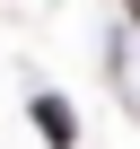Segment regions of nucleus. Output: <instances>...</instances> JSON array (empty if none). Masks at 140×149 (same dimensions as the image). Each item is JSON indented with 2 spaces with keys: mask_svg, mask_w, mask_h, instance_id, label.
I'll return each mask as SVG.
<instances>
[{
  "mask_svg": "<svg viewBox=\"0 0 140 149\" xmlns=\"http://www.w3.org/2000/svg\"><path fill=\"white\" fill-rule=\"evenodd\" d=\"M131 9H140V0H131Z\"/></svg>",
  "mask_w": 140,
  "mask_h": 149,
  "instance_id": "f257e3e1",
  "label": "nucleus"
}]
</instances>
